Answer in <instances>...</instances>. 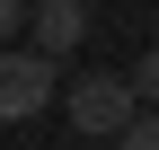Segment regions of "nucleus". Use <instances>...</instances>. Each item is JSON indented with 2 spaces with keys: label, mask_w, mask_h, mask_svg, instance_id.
Instances as JSON below:
<instances>
[{
  "label": "nucleus",
  "mask_w": 159,
  "mask_h": 150,
  "mask_svg": "<svg viewBox=\"0 0 159 150\" xmlns=\"http://www.w3.org/2000/svg\"><path fill=\"white\" fill-rule=\"evenodd\" d=\"M115 150H159V106H142V115L115 133Z\"/></svg>",
  "instance_id": "4"
},
{
  "label": "nucleus",
  "mask_w": 159,
  "mask_h": 150,
  "mask_svg": "<svg viewBox=\"0 0 159 150\" xmlns=\"http://www.w3.org/2000/svg\"><path fill=\"white\" fill-rule=\"evenodd\" d=\"M133 97H142V106H159V44L133 62Z\"/></svg>",
  "instance_id": "5"
},
{
  "label": "nucleus",
  "mask_w": 159,
  "mask_h": 150,
  "mask_svg": "<svg viewBox=\"0 0 159 150\" xmlns=\"http://www.w3.org/2000/svg\"><path fill=\"white\" fill-rule=\"evenodd\" d=\"M53 97H62L53 53H35V44H0V124H35Z\"/></svg>",
  "instance_id": "2"
},
{
  "label": "nucleus",
  "mask_w": 159,
  "mask_h": 150,
  "mask_svg": "<svg viewBox=\"0 0 159 150\" xmlns=\"http://www.w3.org/2000/svg\"><path fill=\"white\" fill-rule=\"evenodd\" d=\"M18 27H27V0H0V44H9Z\"/></svg>",
  "instance_id": "6"
},
{
  "label": "nucleus",
  "mask_w": 159,
  "mask_h": 150,
  "mask_svg": "<svg viewBox=\"0 0 159 150\" xmlns=\"http://www.w3.org/2000/svg\"><path fill=\"white\" fill-rule=\"evenodd\" d=\"M62 115H71V133H124L133 115H142V97H133V71H80V80L62 88Z\"/></svg>",
  "instance_id": "1"
},
{
  "label": "nucleus",
  "mask_w": 159,
  "mask_h": 150,
  "mask_svg": "<svg viewBox=\"0 0 159 150\" xmlns=\"http://www.w3.org/2000/svg\"><path fill=\"white\" fill-rule=\"evenodd\" d=\"M89 44V0H35V53H80Z\"/></svg>",
  "instance_id": "3"
}]
</instances>
